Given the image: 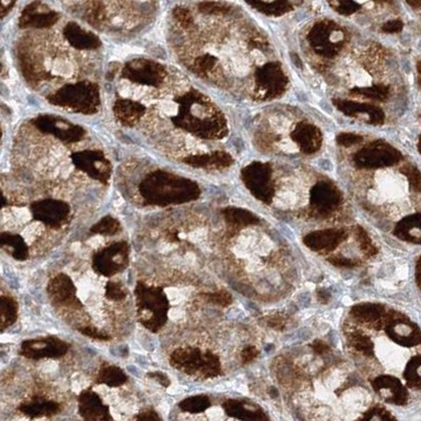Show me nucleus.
Listing matches in <instances>:
<instances>
[{
    "label": "nucleus",
    "instance_id": "f257e3e1",
    "mask_svg": "<svg viewBox=\"0 0 421 421\" xmlns=\"http://www.w3.org/2000/svg\"><path fill=\"white\" fill-rule=\"evenodd\" d=\"M138 319L149 331L157 333L169 319L170 301L163 288L138 282L134 291Z\"/></svg>",
    "mask_w": 421,
    "mask_h": 421
},
{
    "label": "nucleus",
    "instance_id": "f03ea898",
    "mask_svg": "<svg viewBox=\"0 0 421 421\" xmlns=\"http://www.w3.org/2000/svg\"><path fill=\"white\" fill-rule=\"evenodd\" d=\"M170 363L174 369L188 375L213 378L221 373V363L217 355L190 346L176 348L170 356Z\"/></svg>",
    "mask_w": 421,
    "mask_h": 421
},
{
    "label": "nucleus",
    "instance_id": "7ed1b4c3",
    "mask_svg": "<svg viewBox=\"0 0 421 421\" xmlns=\"http://www.w3.org/2000/svg\"><path fill=\"white\" fill-rule=\"evenodd\" d=\"M129 265V246L118 242L97 252L92 258L93 270L103 277H112L125 271Z\"/></svg>",
    "mask_w": 421,
    "mask_h": 421
},
{
    "label": "nucleus",
    "instance_id": "20e7f679",
    "mask_svg": "<svg viewBox=\"0 0 421 421\" xmlns=\"http://www.w3.org/2000/svg\"><path fill=\"white\" fill-rule=\"evenodd\" d=\"M70 344L61 338L42 337L27 339L21 344L19 354L31 360L40 359H57L65 356L69 351Z\"/></svg>",
    "mask_w": 421,
    "mask_h": 421
},
{
    "label": "nucleus",
    "instance_id": "39448f33",
    "mask_svg": "<svg viewBox=\"0 0 421 421\" xmlns=\"http://www.w3.org/2000/svg\"><path fill=\"white\" fill-rule=\"evenodd\" d=\"M48 295L53 303L61 307L73 309H80L82 307V301L77 297L75 284L67 274H58L50 280Z\"/></svg>",
    "mask_w": 421,
    "mask_h": 421
},
{
    "label": "nucleus",
    "instance_id": "423d86ee",
    "mask_svg": "<svg viewBox=\"0 0 421 421\" xmlns=\"http://www.w3.org/2000/svg\"><path fill=\"white\" fill-rule=\"evenodd\" d=\"M393 341L405 348L421 344V329L413 321L405 316H397L387 327Z\"/></svg>",
    "mask_w": 421,
    "mask_h": 421
},
{
    "label": "nucleus",
    "instance_id": "0eeeda50",
    "mask_svg": "<svg viewBox=\"0 0 421 421\" xmlns=\"http://www.w3.org/2000/svg\"><path fill=\"white\" fill-rule=\"evenodd\" d=\"M78 412L84 421H112L110 408L92 390L82 391L78 397Z\"/></svg>",
    "mask_w": 421,
    "mask_h": 421
},
{
    "label": "nucleus",
    "instance_id": "6e6552de",
    "mask_svg": "<svg viewBox=\"0 0 421 421\" xmlns=\"http://www.w3.org/2000/svg\"><path fill=\"white\" fill-rule=\"evenodd\" d=\"M372 386L390 403L398 406L407 405L409 399L407 388L396 377L389 375L379 376L374 379Z\"/></svg>",
    "mask_w": 421,
    "mask_h": 421
},
{
    "label": "nucleus",
    "instance_id": "1a4fd4ad",
    "mask_svg": "<svg viewBox=\"0 0 421 421\" xmlns=\"http://www.w3.org/2000/svg\"><path fill=\"white\" fill-rule=\"evenodd\" d=\"M223 410L230 417L240 421H269L268 416L259 408L248 405L246 401L229 399L223 403Z\"/></svg>",
    "mask_w": 421,
    "mask_h": 421
},
{
    "label": "nucleus",
    "instance_id": "9d476101",
    "mask_svg": "<svg viewBox=\"0 0 421 421\" xmlns=\"http://www.w3.org/2000/svg\"><path fill=\"white\" fill-rule=\"evenodd\" d=\"M346 232L339 230L314 232L305 238V244L314 251L332 250L346 239Z\"/></svg>",
    "mask_w": 421,
    "mask_h": 421
},
{
    "label": "nucleus",
    "instance_id": "9b49d317",
    "mask_svg": "<svg viewBox=\"0 0 421 421\" xmlns=\"http://www.w3.org/2000/svg\"><path fill=\"white\" fill-rule=\"evenodd\" d=\"M18 410L27 417L39 418L46 416L49 417V416L56 415L61 411V405L56 401L36 397L31 401L19 406Z\"/></svg>",
    "mask_w": 421,
    "mask_h": 421
},
{
    "label": "nucleus",
    "instance_id": "f8f14e48",
    "mask_svg": "<svg viewBox=\"0 0 421 421\" xmlns=\"http://www.w3.org/2000/svg\"><path fill=\"white\" fill-rule=\"evenodd\" d=\"M395 234L406 241L421 244V213L403 219L397 225Z\"/></svg>",
    "mask_w": 421,
    "mask_h": 421
},
{
    "label": "nucleus",
    "instance_id": "ddd939ff",
    "mask_svg": "<svg viewBox=\"0 0 421 421\" xmlns=\"http://www.w3.org/2000/svg\"><path fill=\"white\" fill-rule=\"evenodd\" d=\"M127 376L125 375L123 370L116 365H105L101 367L99 375L96 377V382L99 384H105L110 388H118L127 382Z\"/></svg>",
    "mask_w": 421,
    "mask_h": 421
},
{
    "label": "nucleus",
    "instance_id": "4468645a",
    "mask_svg": "<svg viewBox=\"0 0 421 421\" xmlns=\"http://www.w3.org/2000/svg\"><path fill=\"white\" fill-rule=\"evenodd\" d=\"M1 308V331L10 327L18 318V305L13 297L2 296L0 299Z\"/></svg>",
    "mask_w": 421,
    "mask_h": 421
},
{
    "label": "nucleus",
    "instance_id": "2eb2a0df",
    "mask_svg": "<svg viewBox=\"0 0 421 421\" xmlns=\"http://www.w3.org/2000/svg\"><path fill=\"white\" fill-rule=\"evenodd\" d=\"M1 244L4 248H10V253L17 260H27L29 258V249L18 236L2 235Z\"/></svg>",
    "mask_w": 421,
    "mask_h": 421
},
{
    "label": "nucleus",
    "instance_id": "dca6fc26",
    "mask_svg": "<svg viewBox=\"0 0 421 421\" xmlns=\"http://www.w3.org/2000/svg\"><path fill=\"white\" fill-rule=\"evenodd\" d=\"M407 386L411 389H421V355H416L408 363L403 373Z\"/></svg>",
    "mask_w": 421,
    "mask_h": 421
},
{
    "label": "nucleus",
    "instance_id": "f3484780",
    "mask_svg": "<svg viewBox=\"0 0 421 421\" xmlns=\"http://www.w3.org/2000/svg\"><path fill=\"white\" fill-rule=\"evenodd\" d=\"M210 406L212 403H210L209 397L205 396V395H196V396L184 399L178 407L186 413L199 414L207 411Z\"/></svg>",
    "mask_w": 421,
    "mask_h": 421
},
{
    "label": "nucleus",
    "instance_id": "a211bd4d",
    "mask_svg": "<svg viewBox=\"0 0 421 421\" xmlns=\"http://www.w3.org/2000/svg\"><path fill=\"white\" fill-rule=\"evenodd\" d=\"M384 309L377 305H360L353 309V316L363 322H374L382 315Z\"/></svg>",
    "mask_w": 421,
    "mask_h": 421
},
{
    "label": "nucleus",
    "instance_id": "6ab92c4d",
    "mask_svg": "<svg viewBox=\"0 0 421 421\" xmlns=\"http://www.w3.org/2000/svg\"><path fill=\"white\" fill-rule=\"evenodd\" d=\"M351 344L353 348L360 352L365 356H372L373 355V342L370 338L363 334L356 333L351 337Z\"/></svg>",
    "mask_w": 421,
    "mask_h": 421
},
{
    "label": "nucleus",
    "instance_id": "aec40b11",
    "mask_svg": "<svg viewBox=\"0 0 421 421\" xmlns=\"http://www.w3.org/2000/svg\"><path fill=\"white\" fill-rule=\"evenodd\" d=\"M127 292L122 284L116 282H108L106 286V297L111 301H121L127 299Z\"/></svg>",
    "mask_w": 421,
    "mask_h": 421
},
{
    "label": "nucleus",
    "instance_id": "412c9836",
    "mask_svg": "<svg viewBox=\"0 0 421 421\" xmlns=\"http://www.w3.org/2000/svg\"><path fill=\"white\" fill-rule=\"evenodd\" d=\"M205 299L209 303H214V305L220 306V307H227L231 305L233 299L232 295L227 291H217L214 293H206L203 294Z\"/></svg>",
    "mask_w": 421,
    "mask_h": 421
},
{
    "label": "nucleus",
    "instance_id": "4be33fe9",
    "mask_svg": "<svg viewBox=\"0 0 421 421\" xmlns=\"http://www.w3.org/2000/svg\"><path fill=\"white\" fill-rule=\"evenodd\" d=\"M78 332L82 333V335L87 336V337L92 338V339L103 340V341L111 340V336L94 327H78Z\"/></svg>",
    "mask_w": 421,
    "mask_h": 421
},
{
    "label": "nucleus",
    "instance_id": "5701e85b",
    "mask_svg": "<svg viewBox=\"0 0 421 421\" xmlns=\"http://www.w3.org/2000/svg\"><path fill=\"white\" fill-rule=\"evenodd\" d=\"M148 377L158 382V384H161V386H163V388H169V387L171 386V379H170L169 376H168L167 374L163 373V372H149Z\"/></svg>",
    "mask_w": 421,
    "mask_h": 421
},
{
    "label": "nucleus",
    "instance_id": "b1692460",
    "mask_svg": "<svg viewBox=\"0 0 421 421\" xmlns=\"http://www.w3.org/2000/svg\"><path fill=\"white\" fill-rule=\"evenodd\" d=\"M136 421H163V418L155 410L148 409L137 414Z\"/></svg>",
    "mask_w": 421,
    "mask_h": 421
},
{
    "label": "nucleus",
    "instance_id": "393cba45",
    "mask_svg": "<svg viewBox=\"0 0 421 421\" xmlns=\"http://www.w3.org/2000/svg\"><path fill=\"white\" fill-rule=\"evenodd\" d=\"M117 225L116 223L113 221H103L99 223L96 227H95L94 232L99 234H105V235H111L116 232Z\"/></svg>",
    "mask_w": 421,
    "mask_h": 421
},
{
    "label": "nucleus",
    "instance_id": "a878e982",
    "mask_svg": "<svg viewBox=\"0 0 421 421\" xmlns=\"http://www.w3.org/2000/svg\"><path fill=\"white\" fill-rule=\"evenodd\" d=\"M257 355H258V351L255 346H248V348H244L241 352V361L242 363H249L251 361L254 360L256 358Z\"/></svg>",
    "mask_w": 421,
    "mask_h": 421
},
{
    "label": "nucleus",
    "instance_id": "bb28decb",
    "mask_svg": "<svg viewBox=\"0 0 421 421\" xmlns=\"http://www.w3.org/2000/svg\"><path fill=\"white\" fill-rule=\"evenodd\" d=\"M313 350L315 351L317 354H325V353L329 352V348L325 342L316 340L313 344Z\"/></svg>",
    "mask_w": 421,
    "mask_h": 421
},
{
    "label": "nucleus",
    "instance_id": "cd10ccee",
    "mask_svg": "<svg viewBox=\"0 0 421 421\" xmlns=\"http://www.w3.org/2000/svg\"><path fill=\"white\" fill-rule=\"evenodd\" d=\"M331 263L333 265H339V267H351L353 265L352 261L348 258H344V257H335L332 258Z\"/></svg>",
    "mask_w": 421,
    "mask_h": 421
},
{
    "label": "nucleus",
    "instance_id": "c85d7f7f",
    "mask_svg": "<svg viewBox=\"0 0 421 421\" xmlns=\"http://www.w3.org/2000/svg\"><path fill=\"white\" fill-rule=\"evenodd\" d=\"M363 421H396L389 414H375Z\"/></svg>",
    "mask_w": 421,
    "mask_h": 421
},
{
    "label": "nucleus",
    "instance_id": "c756f323",
    "mask_svg": "<svg viewBox=\"0 0 421 421\" xmlns=\"http://www.w3.org/2000/svg\"><path fill=\"white\" fill-rule=\"evenodd\" d=\"M269 325H271L272 327H274V329H280L284 327V322L282 318H279V317H274V318L270 319Z\"/></svg>",
    "mask_w": 421,
    "mask_h": 421
},
{
    "label": "nucleus",
    "instance_id": "7c9ffc66",
    "mask_svg": "<svg viewBox=\"0 0 421 421\" xmlns=\"http://www.w3.org/2000/svg\"><path fill=\"white\" fill-rule=\"evenodd\" d=\"M415 279L418 288H420L421 290V257L420 259H418L417 263H416Z\"/></svg>",
    "mask_w": 421,
    "mask_h": 421
},
{
    "label": "nucleus",
    "instance_id": "2f4dec72",
    "mask_svg": "<svg viewBox=\"0 0 421 421\" xmlns=\"http://www.w3.org/2000/svg\"><path fill=\"white\" fill-rule=\"evenodd\" d=\"M403 29V23L401 21H393V23H390V25H388V27H386L387 31L389 32H398Z\"/></svg>",
    "mask_w": 421,
    "mask_h": 421
},
{
    "label": "nucleus",
    "instance_id": "473e14b6",
    "mask_svg": "<svg viewBox=\"0 0 421 421\" xmlns=\"http://www.w3.org/2000/svg\"><path fill=\"white\" fill-rule=\"evenodd\" d=\"M318 299H320L321 303H327V301H329V292L323 290L320 291V292L318 293Z\"/></svg>",
    "mask_w": 421,
    "mask_h": 421
},
{
    "label": "nucleus",
    "instance_id": "72a5a7b5",
    "mask_svg": "<svg viewBox=\"0 0 421 421\" xmlns=\"http://www.w3.org/2000/svg\"><path fill=\"white\" fill-rule=\"evenodd\" d=\"M420 153H421V139H420Z\"/></svg>",
    "mask_w": 421,
    "mask_h": 421
}]
</instances>
